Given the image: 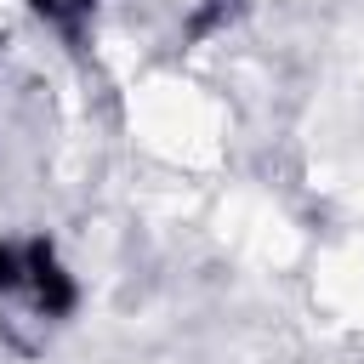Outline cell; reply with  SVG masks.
Listing matches in <instances>:
<instances>
[{
	"mask_svg": "<svg viewBox=\"0 0 364 364\" xmlns=\"http://www.w3.org/2000/svg\"><path fill=\"white\" fill-rule=\"evenodd\" d=\"M28 273H34L40 313H46V318H68V313H74V301H80V290H74V279L57 267V256H51V245H46V239H34V250H28Z\"/></svg>",
	"mask_w": 364,
	"mask_h": 364,
	"instance_id": "obj_1",
	"label": "cell"
},
{
	"mask_svg": "<svg viewBox=\"0 0 364 364\" xmlns=\"http://www.w3.org/2000/svg\"><path fill=\"white\" fill-rule=\"evenodd\" d=\"M46 23H57L63 34H80V23H85V11H91V0H28Z\"/></svg>",
	"mask_w": 364,
	"mask_h": 364,
	"instance_id": "obj_2",
	"label": "cell"
},
{
	"mask_svg": "<svg viewBox=\"0 0 364 364\" xmlns=\"http://www.w3.org/2000/svg\"><path fill=\"white\" fill-rule=\"evenodd\" d=\"M23 273H28V267H23V256H17L11 245H0V296H6V290H17V284H23Z\"/></svg>",
	"mask_w": 364,
	"mask_h": 364,
	"instance_id": "obj_3",
	"label": "cell"
}]
</instances>
